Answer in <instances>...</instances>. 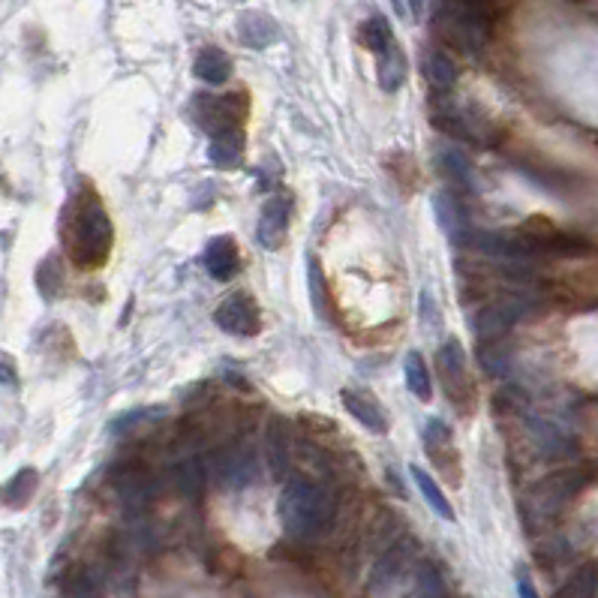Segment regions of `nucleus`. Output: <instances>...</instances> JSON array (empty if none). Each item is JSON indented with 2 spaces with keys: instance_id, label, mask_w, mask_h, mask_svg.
<instances>
[{
  "instance_id": "obj_1",
  "label": "nucleus",
  "mask_w": 598,
  "mask_h": 598,
  "mask_svg": "<svg viewBox=\"0 0 598 598\" xmlns=\"http://www.w3.org/2000/svg\"><path fill=\"white\" fill-rule=\"evenodd\" d=\"M64 241H67L70 262L82 271H97L112 256V244H115L112 217L103 199L97 196V190L88 184L67 205Z\"/></svg>"
},
{
  "instance_id": "obj_2",
  "label": "nucleus",
  "mask_w": 598,
  "mask_h": 598,
  "mask_svg": "<svg viewBox=\"0 0 598 598\" xmlns=\"http://www.w3.org/2000/svg\"><path fill=\"white\" fill-rule=\"evenodd\" d=\"M337 505L334 496L307 478H289L280 496V520L286 526V532L298 541H319L322 535H328L331 523H334Z\"/></svg>"
},
{
  "instance_id": "obj_3",
  "label": "nucleus",
  "mask_w": 598,
  "mask_h": 598,
  "mask_svg": "<svg viewBox=\"0 0 598 598\" xmlns=\"http://www.w3.org/2000/svg\"><path fill=\"white\" fill-rule=\"evenodd\" d=\"M439 31L463 55H481L493 34V4L490 0H436Z\"/></svg>"
},
{
  "instance_id": "obj_4",
  "label": "nucleus",
  "mask_w": 598,
  "mask_h": 598,
  "mask_svg": "<svg viewBox=\"0 0 598 598\" xmlns=\"http://www.w3.org/2000/svg\"><path fill=\"white\" fill-rule=\"evenodd\" d=\"M190 115L205 130L208 136H217L223 130L244 127L247 121V97L244 94H226V97H211V94H196L190 100Z\"/></svg>"
},
{
  "instance_id": "obj_5",
  "label": "nucleus",
  "mask_w": 598,
  "mask_h": 598,
  "mask_svg": "<svg viewBox=\"0 0 598 598\" xmlns=\"http://www.w3.org/2000/svg\"><path fill=\"white\" fill-rule=\"evenodd\" d=\"M208 472L211 478L226 487V490H244L256 481L259 475V460H256V451L247 448V445H229V448H220L211 454L208 460Z\"/></svg>"
},
{
  "instance_id": "obj_6",
  "label": "nucleus",
  "mask_w": 598,
  "mask_h": 598,
  "mask_svg": "<svg viewBox=\"0 0 598 598\" xmlns=\"http://www.w3.org/2000/svg\"><path fill=\"white\" fill-rule=\"evenodd\" d=\"M436 370H439V379L448 391V400L460 409H469V400H472V382H469V373H466V352L460 346L457 337L445 340L436 352Z\"/></svg>"
},
{
  "instance_id": "obj_7",
  "label": "nucleus",
  "mask_w": 598,
  "mask_h": 598,
  "mask_svg": "<svg viewBox=\"0 0 598 598\" xmlns=\"http://www.w3.org/2000/svg\"><path fill=\"white\" fill-rule=\"evenodd\" d=\"M586 475L580 469H565V472H556L544 481H538L532 490H529V505L526 511L529 514H538V517H550L556 514L580 487H583Z\"/></svg>"
},
{
  "instance_id": "obj_8",
  "label": "nucleus",
  "mask_w": 598,
  "mask_h": 598,
  "mask_svg": "<svg viewBox=\"0 0 598 598\" xmlns=\"http://www.w3.org/2000/svg\"><path fill=\"white\" fill-rule=\"evenodd\" d=\"M217 328H223L232 337H256L262 331V313L259 304L247 292L229 295L217 310H214Z\"/></svg>"
},
{
  "instance_id": "obj_9",
  "label": "nucleus",
  "mask_w": 598,
  "mask_h": 598,
  "mask_svg": "<svg viewBox=\"0 0 598 598\" xmlns=\"http://www.w3.org/2000/svg\"><path fill=\"white\" fill-rule=\"evenodd\" d=\"M526 313V304L520 298H499V301H490L484 304L469 328L475 334V340H490V337H508V331L520 322V316Z\"/></svg>"
},
{
  "instance_id": "obj_10",
  "label": "nucleus",
  "mask_w": 598,
  "mask_h": 598,
  "mask_svg": "<svg viewBox=\"0 0 598 598\" xmlns=\"http://www.w3.org/2000/svg\"><path fill=\"white\" fill-rule=\"evenodd\" d=\"M460 196H463V193H457V190H442V193L433 196L436 223H439V229L448 235V241L457 244V247H463L466 235L472 232V223H469V214H466Z\"/></svg>"
},
{
  "instance_id": "obj_11",
  "label": "nucleus",
  "mask_w": 598,
  "mask_h": 598,
  "mask_svg": "<svg viewBox=\"0 0 598 598\" xmlns=\"http://www.w3.org/2000/svg\"><path fill=\"white\" fill-rule=\"evenodd\" d=\"M286 235H289V199L286 196H271L262 205L256 238H259V244L265 250H280L286 244Z\"/></svg>"
},
{
  "instance_id": "obj_12",
  "label": "nucleus",
  "mask_w": 598,
  "mask_h": 598,
  "mask_svg": "<svg viewBox=\"0 0 598 598\" xmlns=\"http://www.w3.org/2000/svg\"><path fill=\"white\" fill-rule=\"evenodd\" d=\"M205 271L217 283H229L241 271V253L232 235H214L205 247Z\"/></svg>"
},
{
  "instance_id": "obj_13",
  "label": "nucleus",
  "mask_w": 598,
  "mask_h": 598,
  "mask_svg": "<svg viewBox=\"0 0 598 598\" xmlns=\"http://www.w3.org/2000/svg\"><path fill=\"white\" fill-rule=\"evenodd\" d=\"M430 118H433V127L442 130L445 136H451L454 142H469V145H481L484 142L472 112H463V109L448 103V106H436Z\"/></svg>"
},
{
  "instance_id": "obj_14",
  "label": "nucleus",
  "mask_w": 598,
  "mask_h": 598,
  "mask_svg": "<svg viewBox=\"0 0 598 598\" xmlns=\"http://www.w3.org/2000/svg\"><path fill=\"white\" fill-rule=\"evenodd\" d=\"M436 169L442 172V178L448 181L451 190L457 193H472L475 190V169L469 163V157L457 148H442L436 154Z\"/></svg>"
},
{
  "instance_id": "obj_15",
  "label": "nucleus",
  "mask_w": 598,
  "mask_h": 598,
  "mask_svg": "<svg viewBox=\"0 0 598 598\" xmlns=\"http://www.w3.org/2000/svg\"><path fill=\"white\" fill-rule=\"evenodd\" d=\"M235 34L250 49H268V46H274L280 40L277 22L271 16H265V13H241Z\"/></svg>"
},
{
  "instance_id": "obj_16",
  "label": "nucleus",
  "mask_w": 598,
  "mask_h": 598,
  "mask_svg": "<svg viewBox=\"0 0 598 598\" xmlns=\"http://www.w3.org/2000/svg\"><path fill=\"white\" fill-rule=\"evenodd\" d=\"M343 406H346V412L358 421V424H364L370 433H385L388 430V421H385V412H382V406L367 394V391H355V388H346L343 394Z\"/></svg>"
},
{
  "instance_id": "obj_17",
  "label": "nucleus",
  "mask_w": 598,
  "mask_h": 598,
  "mask_svg": "<svg viewBox=\"0 0 598 598\" xmlns=\"http://www.w3.org/2000/svg\"><path fill=\"white\" fill-rule=\"evenodd\" d=\"M265 460L268 469L277 481H286L289 472V433H286V421L283 418H271L268 430H265Z\"/></svg>"
},
{
  "instance_id": "obj_18",
  "label": "nucleus",
  "mask_w": 598,
  "mask_h": 598,
  "mask_svg": "<svg viewBox=\"0 0 598 598\" xmlns=\"http://www.w3.org/2000/svg\"><path fill=\"white\" fill-rule=\"evenodd\" d=\"M244 127H235V130H223L217 136H211V145H208V160L220 169H235L241 166L244 160Z\"/></svg>"
},
{
  "instance_id": "obj_19",
  "label": "nucleus",
  "mask_w": 598,
  "mask_h": 598,
  "mask_svg": "<svg viewBox=\"0 0 598 598\" xmlns=\"http://www.w3.org/2000/svg\"><path fill=\"white\" fill-rule=\"evenodd\" d=\"M475 358L487 376H505L511 370V343L505 337H490V340H475Z\"/></svg>"
},
{
  "instance_id": "obj_20",
  "label": "nucleus",
  "mask_w": 598,
  "mask_h": 598,
  "mask_svg": "<svg viewBox=\"0 0 598 598\" xmlns=\"http://www.w3.org/2000/svg\"><path fill=\"white\" fill-rule=\"evenodd\" d=\"M193 73L205 82V85H226L229 82V76H232V58L223 52V49H217V46H208V49H202L199 52V58H196V64H193Z\"/></svg>"
},
{
  "instance_id": "obj_21",
  "label": "nucleus",
  "mask_w": 598,
  "mask_h": 598,
  "mask_svg": "<svg viewBox=\"0 0 598 598\" xmlns=\"http://www.w3.org/2000/svg\"><path fill=\"white\" fill-rule=\"evenodd\" d=\"M307 289H310V307L316 310V316L322 322H331V292L316 256H307Z\"/></svg>"
},
{
  "instance_id": "obj_22",
  "label": "nucleus",
  "mask_w": 598,
  "mask_h": 598,
  "mask_svg": "<svg viewBox=\"0 0 598 598\" xmlns=\"http://www.w3.org/2000/svg\"><path fill=\"white\" fill-rule=\"evenodd\" d=\"M37 487H40V475H37V469L25 466L22 472H16V475L7 481V487H4V505L13 508V511L25 508V505L34 499Z\"/></svg>"
},
{
  "instance_id": "obj_23",
  "label": "nucleus",
  "mask_w": 598,
  "mask_h": 598,
  "mask_svg": "<svg viewBox=\"0 0 598 598\" xmlns=\"http://www.w3.org/2000/svg\"><path fill=\"white\" fill-rule=\"evenodd\" d=\"M424 76L439 94H445L457 85V67L445 52H427L424 55Z\"/></svg>"
},
{
  "instance_id": "obj_24",
  "label": "nucleus",
  "mask_w": 598,
  "mask_h": 598,
  "mask_svg": "<svg viewBox=\"0 0 598 598\" xmlns=\"http://www.w3.org/2000/svg\"><path fill=\"white\" fill-rule=\"evenodd\" d=\"M403 82H406V58H403L400 46L394 43L388 52L379 55V88L394 94V91H400Z\"/></svg>"
},
{
  "instance_id": "obj_25",
  "label": "nucleus",
  "mask_w": 598,
  "mask_h": 598,
  "mask_svg": "<svg viewBox=\"0 0 598 598\" xmlns=\"http://www.w3.org/2000/svg\"><path fill=\"white\" fill-rule=\"evenodd\" d=\"M403 376H406V388H409L421 403H430L433 385H430V370H427L421 352H409V355H406V361H403Z\"/></svg>"
},
{
  "instance_id": "obj_26",
  "label": "nucleus",
  "mask_w": 598,
  "mask_h": 598,
  "mask_svg": "<svg viewBox=\"0 0 598 598\" xmlns=\"http://www.w3.org/2000/svg\"><path fill=\"white\" fill-rule=\"evenodd\" d=\"M412 472V478H415V484H418V490H421V496L430 502V508L442 517V520H448V523H454V508L448 505V499H445V493L439 490V484H436V478L430 475V472H424L421 466H412L409 469Z\"/></svg>"
},
{
  "instance_id": "obj_27",
  "label": "nucleus",
  "mask_w": 598,
  "mask_h": 598,
  "mask_svg": "<svg viewBox=\"0 0 598 598\" xmlns=\"http://www.w3.org/2000/svg\"><path fill=\"white\" fill-rule=\"evenodd\" d=\"M361 43L373 52V55H382L394 46V31L388 25L385 16H370L364 25H361Z\"/></svg>"
},
{
  "instance_id": "obj_28",
  "label": "nucleus",
  "mask_w": 598,
  "mask_h": 598,
  "mask_svg": "<svg viewBox=\"0 0 598 598\" xmlns=\"http://www.w3.org/2000/svg\"><path fill=\"white\" fill-rule=\"evenodd\" d=\"M403 562H406L403 547H391V550L376 562V568H373V574H370V589H373V592H379V589L385 592V589L391 586V580L400 574Z\"/></svg>"
},
{
  "instance_id": "obj_29",
  "label": "nucleus",
  "mask_w": 598,
  "mask_h": 598,
  "mask_svg": "<svg viewBox=\"0 0 598 598\" xmlns=\"http://www.w3.org/2000/svg\"><path fill=\"white\" fill-rule=\"evenodd\" d=\"M37 286L43 292V298H58L61 286H64V262L58 256H46L37 268Z\"/></svg>"
},
{
  "instance_id": "obj_30",
  "label": "nucleus",
  "mask_w": 598,
  "mask_h": 598,
  "mask_svg": "<svg viewBox=\"0 0 598 598\" xmlns=\"http://www.w3.org/2000/svg\"><path fill=\"white\" fill-rule=\"evenodd\" d=\"M595 592H598V565H595V562H583V565L571 574L568 586L559 589L562 598H568V595L589 598V595H595Z\"/></svg>"
},
{
  "instance_id": "obj_31",
  "label": "nucleus",
  "mask_w": 598,
  "mask_h": 598,
  "mask_svg": "<svg viewBox=\"0 0 598 598\" xmlns=\"http://www.w3.org/2000/svg\"><path fill=\"white\" fill-rule=\"evenodd\" d=\"M415 595H430V598H442L448 595V586L439 574V568L433 562H418L415 568Z\"/></svg>"
},
{
  "instance_id": "obj_32",
  "label": "nucleus",
  "mask_w": 598,
  "mask_h": 598,
  "mask_svg": "<svg viewBox=\"0 0 598 598\" xmlns=\"http://www.w3.org/2000/svg\"><path fill=\"white\" fill-rule=\"evenodd\" d=\"M178 484L187 496H199L202 487H205V472H202V463L196 457H187L181 466H178Z\"/></svg>"
},
{
  "instance_id": "obj_33",
  "label": "nucleus",
  "mask_w": 598,
  "mask_h": 598,
  "mask_svg": "<svg viewBox=\"0 0 598 598\" xmlns=\"http://www.w3.org/2000/svg\"><path fill=\"white\" fill-rule=\"evenodd\" d=\"M421 322H424V328H430V331L439 328V310H436V301L430 298V292L421 295Z\"/></svg>"
},
{
  "instance_id": "obj_34",
  "label": "nucleus",
  "mask_w": 598,
  "mask_h": 598,
  "mask_svg": "<svg viewBox=\"0 0 598 598\" xmlns=\"http://www.w3.org/2000/svg\"><path fill=\"white\" fill-rule=\"evenodd\" d=\"M517 580H520V583H517V592H520V595H529V598H535V586H532L529 574H526V571H520V574H517Z\"/></svg>"
},
{
  "instance_id": "obj_35",
  "label": "nucleus",
  "mask_w": 598,
  "mask_h": 598,
  "mask_svg": "<svg viewBox=\"0 0 598 598\" xmlns=\"http://www.w3.org/2000/svg\"><path fill=\"white\" fill-rule=\"evenodd\" d=\"M409 7H412V16H421V10H424V0H409Z\"/></svg>"
}]
</instances>
